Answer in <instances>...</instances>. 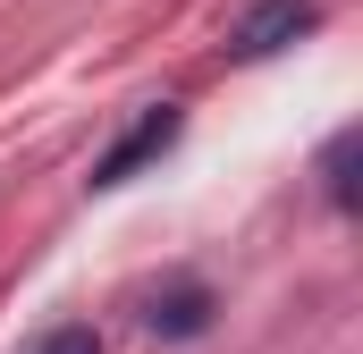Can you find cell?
Masks as SVG:
<instances>
[{
  "mask_svg": "<svg viewBox=\"0 0 363 354\" xmlns=\"http://www.w3.org/2000/svg\"><path fill=\"white\" fill-rule=\"evenodd\" d=\"M178 127H186V118H178V101H152V110H135V127H127V135H118V144L93 161V185L110 194V185H127L135 169H152V161L178 144Z\"/></svg>",
  "mask_w": 363,
  "mask_h": 354,
  "instance_id": "cell-1",
  "label": "cell"
},
{
  "mask_svg": "<svg viewBox=\"0 0 363 354\" xmlns=\"http://www.w3.org/2000/svg\"><path fill=\"white\" fill-rule=\"evenodd\" d=\"M321 25V8L313 0H254L237 25H228V59H279L296 34H313Z\"/></svg>",
  "mask_w": 363,
  "mask_h": 354,
  "instance_id": "cell-2",
  "label": "cell"
},
{
  "mask_svg": "<svg viewBox=\"0 0 363 354\" xmlns=\"http://www.w3.org/2000/svg\"><path fill=\"white\" fill-rule=\"evenodd\" d=\"M144 329H152V338H203V329H211V287H203V278L161 287V295L144 304Z\"/></svg>",
  "mask_w": 363,
  "mask_h": 354,
  "instance_id": "cell-3",
  "label": "cell"
},
{
  "mask_svg": "<svg viewBox=\"0 0 363 354\" xmlns=\"http://www.w3.org/2000/svg\"><path fill=\"white\" fill-rule=\"evenodd\" d=\"M26 354H101V329L93 321H60V329H43Z\"/></svg>",
  "mask_w": 363,
  "mask_h": 354,
  "instance_id": "cell-4",
  "label": "cell"
},
{
  "mask_svg": "<svg viewBox=\"0 0 363 354\" xmlns=\"http://www.w3.org/2000/svg\"><path fill=\"white\" fill-rule=\"evenodd\" d=\"M321 177H330V202H338V211H355V135H338V144H330Z\"/></svg>",
  "mask_w": 363,
  "mask_h": 354,
  "instance_id": "cell-5",
  "label": "cell"
}]
</instances>
